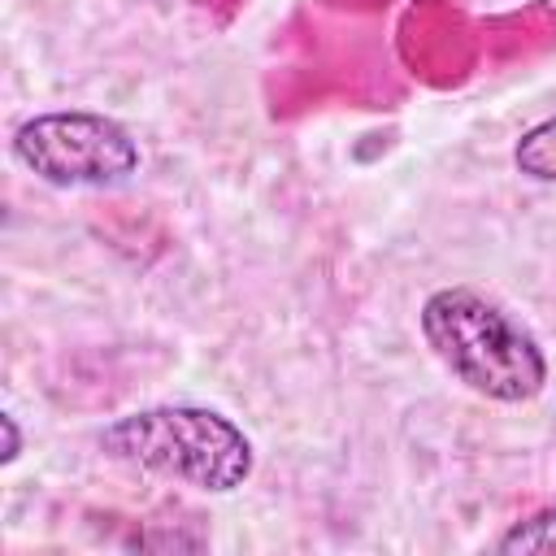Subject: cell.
<instances>
[{"label": "cell", "instance_id": "cell-2", "mask_svg": "<svg viewBox=\"0 0 556 556\" xmlns=\"http://www.w3.org/2000/svg\"><path fill=\"white\" fill-rule=\"evenodd\" d=\"M100 452L117 465L226 495L252 478L256 452L243 426L204 404H152L113 417L100 430Z\"/></svg>", "mask_w": 556, "mask_h": 556}, {"label": "cell", "instance_id": "cell-4", "mask_svg": "<svg viewBox=\"0 0 556 556\" xmlns=\"http://www.w3.org/2000/svg\"><path fill=\"white\" fill-rule=\"evenodd\" d=\"M513 165L534 182H556V117H543L521 130V139L513 143Z\"/></svg>", "mask_w": 556, "mask_h": 556}, {"label": "cell", "instance_id": "cell-5", "mask_svg": "<svg viewBox=\"0 0 556 556\" xmlns=\"http://www.w3.org/2000/svg\"><path fill=\"white\" fill-rule=\"evenodd\" d=\"M495 552H504V556H547V552H556V500L547 508L530 513L526 521H513L495 539Z\"/></svg>", "mask_w": 556, "mask_h": 556}, {"label": "cell", "instance_id": "cell-6", "mask_svg": "<svg viewBox=\"0 0 556 556\" xmlns=\"http://www.w3.org/2000/svg\"><path fill=\"white\" fill-rule=\"evenodd\" d=\"M0 430H4V452H0V460L13 465V460L22 456V430H17V417H13V413H0Z\"/></svg>", "mask_w": 556, "mask_h": 556}, {"label": "cell", "instance_id": "cell-3", "mask_svg": "<svg viewBox=\"0 0 556 556\" xmlns=\"http://www.w3.org/2000/svg\"><path fill=\"white\" fill-rule=\"evenodd\" d=\"M22 169L48 187H117L139 174V139L109 113L48 109L17 122L9 139Z\"/></svg>", "mask_w": 556, "mask_h": 556}, {"label": "cell", "instance_id": "cell-1", "mask_svg": "<svg viewBox=\"0 0 556 556\" xmlns=\"http://www.w3.org/2000/svg\"><path fill=\"white\" fill-rule=\"evenodd\" d=\"M417 326L439 365L482 400L526 404L547 387V356L539 339L473 287L430 291Z\"/></svg>", "mask_w": 556, "mask_h": 556}]
</instances>
